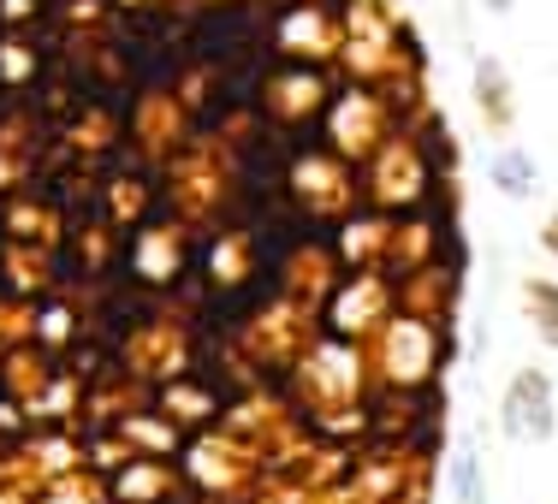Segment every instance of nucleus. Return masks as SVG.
Masks as SVG:
<instances>
[{
	"label": "nucleus",
	"instance_id": "f257e3e1",
	"mask_svg": "<svg viewBox=\"0 0 558 504\" xmlns=\"http://www.w3.org/2000/svg\"><path fill=\"white\" fill-rule=\"evenodd\" d=\"M505 421H511L517 433H535V440H547V433H553L547 380H541V374H523V380H511V404H505Z\"/></svg>",
	"mask_w": 558,
	"mask_h": 504
},
{
	"label": "nucleus",
	"instance_id": "f03ea898",
	"mask_svg": "<svg viewBox=\"0 0 558 504\" xmlns=\"http://www.w3.org/2000/svg\"><path fill=\"white\" fill-rule=\"evenodd\" d=\"M499 184H505V190H529V167H523V155H505V161H499Z\"/></svg>",
	"mask_w": 558,
	"mask_h": 504
}]
</instances>
